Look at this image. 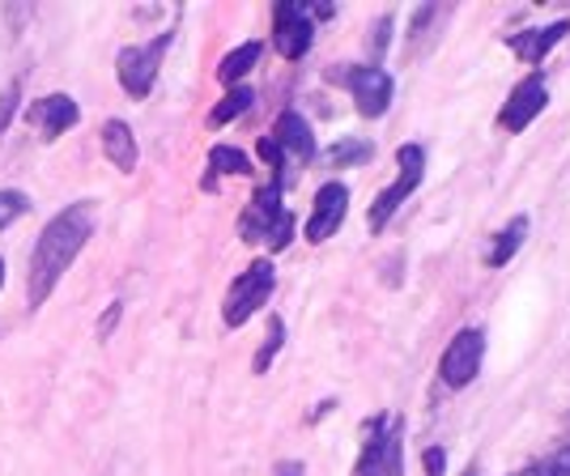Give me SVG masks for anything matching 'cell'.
<instances>
[{
  "mask_svg": "<svg viewBox=\"0 0 570 476\" xmlns=\"http://www.w3.org/2000/svg\"><path fill=\"white\" fill-rule=\"evenodd\" d=\"M90 235H95V205H69L43 226V235L35 242V256H30V277H26L30 310L48 303L51 289L60 286V277L77 264Z\"/></svg>",
  "mask_w": 570,
  "mask_h": 476,
  "instance_id": "obj_1",
  "label": "cell"
},
{
  "mask_svg": "<svg viewBox=\"0 0 570 476\" xmlns=\"http://www.w3.org/2000/svg\"><path fill=\"white\" fill-rule=\"evenodd\" d=\"M238 235L247 238V242H264L268 251H285L289 247V238H294V217L289 209L282 205V184H268L252 196V205H247V214L238 221Z\"/></svg>",
  "mask_w": 570,
  "mask_h": 476,
  "instance_id": "obj_2",
  "label": "cell"
},
{
  "mask_svg": "<svg viewBox=\"0 0 570 476\" xmlns=\"http://www.w3.org/2000/svg\"><path fill=\"white\" fill-rule=\"evenodd\" d=\"M401 417H375L366 422V434H362V455L354 464V476H401L404 455H401Z\"/></svg>",
  "mask_w": 570,
  "mask_h": 476,
  "instance_id": "obj_3",
  "label": "cell"
},
{
  "mask_svg": "<svg viewBox=\"0 0 570 476\" xmlns=\"http://www.w3.org/2000/svg\"><path fill=\"white\" fill-rule=\"evenodd\" d=\"M396 162H401V175H396V184L375 196V205H371V217H366V226H371L375 235H380L383 226L396 217V209H401L404 200H409L413 191L422 188V175H426V149H422V145H401V149H396Z\"/></svg>",
  "mask_w": 570,
  "mask_h": 476,
  "instance_id": "obj_4",
  "label": "cell"
},
{
  "mask_svg": "<svg viewBox=\"0 0 570 476\" xmlns=\"http://www.w3.org/2000/svg\"><path fill=\"white\" fill-rule=\"evenodd\" d=\"M273 286H277V268H273V260H256L247 272H238V281L230 286V294H226V307H222L226 328H243V324L268 303Z\"/></svg>",
  "mask_w": 570,
  "mask_h": 476,
  "instance_id": "obj_5",
  "label": "cell"
},
{
  "mask_svg": "<svg viewBox=\"0 0 570 476\" xmlns=\"http://www.w3.org/2000/svg\"><path fill=\"white\" fill-rule=\"evenodd\" d=\"M167 51H170V34H158V39H149V43H141V48L119 51L116 72H119L124 95L149 98L154 81H158V72H163V56H167Z\"/></svg>",
  "mask_w": 570,
  "mask_h": 476,
  "instance_id": "obj_6",
  "label": "cell"
},
{
  "mask_svg": "<svg viewBox=\"0 0 570 476\" xmlns=\"http://www.w3.org/2000/svg\"><path fill=\"white\" fill-rule=\"evenodd\" d=\"M315 39V13L298 0H282L273 9V48L282 51L285 60H303Z\"/></svg>",
  "mask_w": 570,
  "mask_h": 476,
  "instance_id": "obj_7",
  "label": "cell"
},
{
  "mask_svg": "<svg viewBox=\"0 0 570 476\" xmlns=\"http://www.w3.org/2000/svg\"><path fill=\"white\" fill-rule=\"evenodd\" d=\"M336 81L354 95V102H357V111L362 116H383L387 107H392V72H383V69H375V65H354V69H336Z\"/></svg>",
  "mask_w": 570,
  "mask_h": 476,
  "instance_id": "obj_8",
  "label": "cell"
},
{
  "mask_svg": "<svg viewBox=\"0 0 570 476\" xmlns=\"http://www.w3.org/2000/svg\"><path fill=\"white\" fill-rule=\"evenodd\" d=\"M481 357H485V336L476 333V328H464V333L452 336L448 354L439 361V375H443V383L452 391H464L481 375Z\"/></svg>",
  "mask_w": 570,
  "mask_h": 476,
  "instance_id": "obj_9",
  "label": "cell"
},
{
  "mask_svg": "<svg viewBox=\"0 0 570 476\" xmlns=\"http://www.w3.org/2000/svg\"><path fill=\"white\" fill-rule=\"evenodd\" d=\"M546 107H549L546 77H541V72H532V77H523L520 86L511 90V98H507V107H502L499 123L507 128V132H523L532 119L546 111Z\"/></svg>",
  "mask_w": 570,
  "mask_h": 476,
  "instance_id": "obj_10",
  "label": "cell"
},
{
  "mask_svg": "<svg viewBox=\"0 0 570 476\" xmlns=\"http://www.w3.org/2000/svg\"><path fill=\"white\" fill-rule=\"evenodd\" d=\"M345 209H350L345 184H324V188L315 191V205H311V217H307V242L333 238L341 230V221H345Z\"/></svg>",
  "mask_w": 570,
  "mask_h": 476,
  "instance_id": "obj_11",
  "label": "cell"
},
{
  "mask_svg": "<svg viewBox=\"0 0 570 476\" xmlns=\"http://www.w3.org/2000/svg\"><path fill=\"white\" fill-rule=\"evenodd\" d=\"M77 119H81V107L69 95H48L30 107V123L39 128L43 141H60L69 128H77Z\"/></svg>",
  "mask_w": 570,
  "mask_h": 476,
  "instance_id": "obj_12",
  "label": "cell"
},
{
  "mask_svg": "<svg viewBox=\"0 0 570 476\" xmlns=\"http://www.w3.org/2000/svg\"><path fill=\"white\" fill-rule=\"evenodd\" d=\"M273 141L282 149V158L285 153H289L294 162H311V158H315V132H311V123L298 116V111H282V116H277Z\"/></svg>",
  "mask_w": 570,
  "mask_h": 476,
  "instance_id": "obj_13",
  "label": "cell"
},
{
  "mask_svg": "<svg viewBox=\"0 0 570 476\" xmlns=\"http://www.w3.org/2000/svg\"><path fill=\"white\" fill-rule=\"evenodd\" d=\"M102 153L111 158V167L116 170H137V137H132V128L124 123V119H107L102 123Z\"/></svg>",
  "mask_w": 570,
  "mask_h": 476,
  "instance_id": "obj_14",
  "label": "cell"
},
{
  "mask_svg": "<svg viewBox=\"0 0 570 476\" xmlns=\"http://www.w3.org/2000/svg\"><path fill=\"white\" fill-rule=\"evenodd\" d=\"M562 34H570V22L558 18L553 26H541V30H523V34H515V39H511V51H515L520 60H528V65H541V60L549 56V48H553Z\"/></svg>",
  "mask_w": 570,
  "mask_h": 476,
  "instance_id": "obj_15",
  "label": "cell"
},
{
  "mask_svg": "<svg viewBox=\"0 0 570 476\" xmlns=\"http://www.w3.org/2000/svg\"><path fill=\"white\" fill-rule=\"evenodd\" d=\"M523 238H528V217L520 214V217H511V221L502 226L499 235H494V247H490L485 264H490V268H502V264L511 260V256H515V251L523 247Z\"/></svg>",
  "mask_w": 570,
  "mask_h": 476,
  "instance_id": "obj_16",
  "label": "cell"
},
{
  "mask_svg": "<svg viewBox=\"0 0 570 476\" xmlns=\"http://www.w3.org/2000/svg\"><path fill=\"white\" fill-rule=\"evenodd\" d=\"M256 60H261V43H243V48H235L222 65H217V81H226V86L235 90L238 81L256 69Z\"/></svg>",
  "mask_w": 570,
  "mask_h": 476,
  "instance_id": "obj_17",
  "label": "cell"
},
{
  "mask_svg": "<svg viewBox=\"0 0 570 476\" xmlns=\"http://www.w3.org/2000/svg\"><path fill=\"white\" fill-rule=\"evenodd\" d=\"M252 102H256V95H252L247 86H235V90H230V95L222 98L214 111H209V123H214V128H226V123L243 116V111H247Z\"/></svg>",
  "mask_w": 570,
  "mask_h": 476,
  "instance_id": "obj_18",
  "label": "cell"
},
{
  "mask_svg": "<svg viewBox=\"0 0 570 476\" xmlns=\"http://www.w3.org/2000/svg\"><path fill=\"white\" fill-rule=\"evenodd\" d=\"M247 170H252V158L235 145H214L209 149V175H247Z\"/></svg>",
  "mask_w": 570,
  "mask_h": 476,
  "instance_id": "obj_19",
  "label": "cell"
},
{
  "mask_svg": "<svg viewBox=\"0 0 570 476\" xmlns=\"http://www.w3.org/2000/svg\"><path fill=\"white\" fill-rule=\"evenodd\" d=\"M26 209H30L26 191H13V188L0 191V235H4V230H9L18 217H26Z\"/></svg>",
  "mask_w": 570,
  "mask_h": 476,
  "instance_id": "obj_20",
  "label": "cell"
},
{
  "mask_svg": "<svg viewBox=\"0 0 570 476\" xmlns=\"http://www.w3.org/2000/svg\"><path fill=\"white\" fill-rule=\"evenodd\" d=\"M282 340H285V324L282 319H273V324H268V336H264V345H261V354H256V361H252L256 375H264V370L273 366V357H277V349H282Z\"/></svg>",
  "mask_w": 570,
  "mask_h": 476,
  "instance_id": "obj_21",
  "label": "cell"
},
{
  "mask_svg": "<svg viewBox=\"0 0 570 476\" xmlns=\"http://www.w3.org/2000/svg\"><path fill=\"white\" fill-rule=\"evenodd\" d=\"M371 153H375L371 141H341L333 153H328V162H333V167H350V162H371Z\"/></svg>",
  "mask_w": 570,
  "mask_h": 476,
  "instance_id": "obj_22",
  "label": "cell"
},
{
  "mask_svg": "<svg viewBox=\"0 0 570 476\" xmlns=\"http://www.w3.org/2000/svg\"><path fill=\"white\" fill-rule=\"evenodd\" d=\"M528 476H570V447H558V452H549L546 459H537Z\"/></svg>",
  "mask_w": 570,
  "mask_h": 476,
  "instance_id": "obj_23",
  "label": "cell"
},
{
  "mask_svg": "<svg viewBox=\"0 0 570 476\" xmlns=\"http://www.w3.org/2000/svg\"><path fill=\"white\" fill-rule=\"evenodd\" d=\"M18 102H22V81H9V86L0 90V132L13 123V116H18Z\"/></svg>",
  "mask_w": 570,
  "mask_h": 476,
  "instance_id": "obj_24",
  "label": "cell"
},
{
  "mask_svg": "<svg viewBox=\"0 0 570 476\" xmlns=\"http://www.w3.org/2000/svg\"><path fill=\"white\" fill-rule=\"evenodd\" d=\"M448 468V452L443 447H426V476H443Z\"/></svg>",
  "mask_w": 570,
  "mask_h": 476,
  "instance_id": "obj_25",
  "label": "cell"
},
{
  "mask_svg": "<svg viewBox=\"0 0 570 476\" xmlns=\"http://www.w3.org/2000/svg\"><path fill=\"white\" fill-rule=\"evenodd\" d=\"M261 158L268 162V167H277V170H282V162H285L282 149H277V141H273V137H264V141H261Z\"/></svg>",
  "mask_w": 570,
  "mask_h": 476,
  "instance_id": "obj_26",
  "label": "cell"
},
{
  "mask_svg": "<svg viewBox=\"0 0 570 476\" xmlns=\"http://www.w3.org/2000/svg\"><path fill=\"white\" fill-rule=\"evenodd\" d=\"M119 303H111V307H107V319H98V340H107V336H111V328H116L119 324Z\"/></svg>",
  "mask_w": 570,
  "mask_h": 476,
  "instance_id": "obj_27",
  "label": "cell"
},
{
  "mask_svg": "<svg viewBox=\"0 0 570 476\" xmlns=\"http://www.w3.org/2000/svg\"><path fill=\"white\" fill-rule=\"evenodd\" d=\"M277 476H303V468H298V464H289V468H282Z\"/></svg>",
  "mask_w": 570,
  "mask_h": 476,
  "instance_id": "obj_28",
  "label": "cell"
},
{
  "mask_svg": "<svg viewBox=\"0 0 570 476\" xmlns=\"http://www.w3.org/2000/svg\"><path fill=\"white\" fill-rule=\"evenodd\" d=\"M0 286H4V260H0Z\"/></svg>",
  "mask_w": 570,
  "mask_h": 476,
  "instance_id": "obj_29",
  "label": "cell"
},
{
  "mask_svg": "<svg viewBox=\"0 0 570 476\" xmlns=\"http://www.w3.org/2000/svg\"><path fill=\"white\" fill-rule=\"evenodd\" d=\"M464 476H476V473H464Z\"/></svg>",
  "mask_w": 570,
  "mask_h": 476,
  "instance_id": "obj_30",
  "label": "cell"
}]
</instances>
